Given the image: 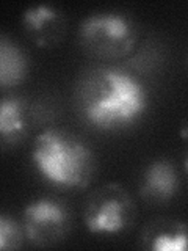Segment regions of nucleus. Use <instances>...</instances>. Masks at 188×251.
<instances>
[{
  "instance_id": "obj_3",
  "label": "nucleus",
  "mask_w": 188,
  "mask_h": 251,
  "mask_svg": "<svg viewBox=\"0 0 188 251\" xmlns=\"http://www.w3.org/2000/svg\"><path fill=\"white\" fill-rule=\"evenodd\" d=\"M78 39L86 53L112 61L132 53L138 39L135 22L125 14L102 11L86 16L78 27Z\"/></svg>"
},
{
  "instance_id": "obj_8",
  "label": "nucleus",
  "mask_w": 188,
  "mask_h": 251,
  "mask_svg": "<svg viewBox=\"0 0 188 251\" xmlns=\"http://www.w3.org/2000/svg\"><path fill=\"white\" fill-rule=\"evenodd\" d=\"M30 129L27 102L19 96L0 98V151H10L22 143Z\"/></svg>"
},
{
  "instance_id": "obj_10",
  "label": "nucleus",
  "mask_w": 188,
  "mask_h": 251,
  "mask_svg": "<svg viewBox=\"0 0 188 251\" xmlns=\"http://www.w3.org/2000/svg\"><path fill=\"white\" fill-rule=\"evenodd\" d=\"M27 53L11 38L0 35V88L21 85L28 75Z\"/></svg>"
},
{
  "instance_id": "obj_7",
  "label": "nucleus",
  "mask_w": 188,
  "mask_h": 251,
  "mask_svg": "<svg viewBox=\"0 0 188 251\" xmlns=\"http://www.w3.org/2000/svg\"><path fill=\"white\" fill-rule=\"evenodd\" d=\"M180 179L176 167L166 159L151 162L143 171L140 184L141 198L152 204H164L179 192Z\"/></svg>"
},
{
  "instance_id": "obj_9",
  "label": "nucleus",
  "mask_w": 188,
  "mask_h": 251,
  "mask_svg": "<svg viewBox=\"0 0 188 251\" xmlns=\"http://www.w3.org/2000/svg\"><path fill=\"white\" fill-rule=\"evenodd\" d=\"M187 225L169 218H159L147 223L141 234V243L154 251H185Z\"/></svg>"
},
{
  "instance_id": "obj_4",
  "label": "nucleus",
  "mask_w": 188,
  "mask_h": 251,
  "mask_svg": "<svg viewBox=\"0 0 188 251\" xmlns=\"http://www.w3.org/2000/svg\"><path fill=\"white\" fill-rule=\"evenodd\" d=\"M135 217V201L118 182H107L96 188L83 209L86 231L94 235L124 234L132 227Z\"/></svg>"
},
{
  "instance_id": "obj_1",
  "label": "nucleus",
  "mask_w": 188,
  "mask_h": 251,
  "mask_svg": "<svg viewBox=\"0 0 188 251\" xmlns=\"http://www.w3.org/2000/svg\"><path fill=\"white\" fill-rule=\"evenodd\" d=\"M78 110L100 132L124 130L137 124L149 107L143 82L119 68L102 66L82 77L77 88Z\"/></svg>"
},
{
  "instance_id": "obj_11",
  "label": "nucleus",
  "mask_w": 188,
  "mask_h": 251,
  "mask_svg": "<svg viewBox=\"0 0 188 251\" xmlns=\"http://www.w3.org/2000/svg\"><path fill=\"white\" fill-rule=\"evenodd\" d=\"M25 235L22 225L0 212V251H14L22 247Z\"/></svg>"
},
{
  "instance_id": "obj_5",
  "label": "nucleus",
  "mask_w": 188,
  "mask_h": 251,
  "mask_svg": "<svg viewBox=\"0 0 188 251\" xmlns=\"http://www.w3.org/2000/svg\"><path fill=\"white\" fill-rule=\"evenodd\" d=\"M21 225L30 245L36 248L55 247L70 231V212L58 200L38 198L24 207Z\"/></svg>"
},
{
  "instance_id": "obj_2",
  "label": "nucleus",
  "mask_w": 188,
  "mask_h": 251,
  "mask_svg": "<svg viewBox=\"0 0 188 251\" xmlns=\"http://www.w3.org/2000/svg\"><path fill=\"white\" fill-rule=\"evenodd\" d=\"M30 159L43 179L60 188L82 190L96 173L93 149L75 133L57 127L38 133Z\"/></svg>"
},
{
  "instance_id": "obj_6",
  "label": "nucleus",
  "mask_w": 188,
  "mask_h": 251,
  "mask_svg": "<svg viewBox=\"0 0 188 251\" xmlns=\"http://www.w3.org/2000/svg\"><path fill=\"white\" fill-rule=\"evenodd\" d=\"M21 21L28 38L41 49H49L65 39L66 16L53 5H30L24 10Z\"/></svg>"
}]
</instances>
